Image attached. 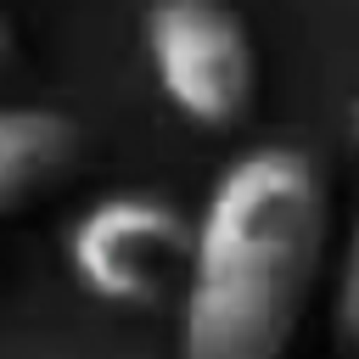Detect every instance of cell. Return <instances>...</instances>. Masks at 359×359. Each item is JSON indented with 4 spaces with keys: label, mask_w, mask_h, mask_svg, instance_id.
I'll return each instance as SVG.
<instances>
[{
    "label": "cell",
    "mask_w": 359,
    "mask_h": 359,
    "mask_svg": "<svg viewBox=\"0 0 359 359\" xmlns=\"http://www.w3.org/2000/svg\"><path fill=\"white\" fill-rule=\"evenodd\" d=\"M320 252V168L292 146L236 157L196 219V264L180 297V359H280L314 297Z\"/></svg>",
    "instance_id": "1"
},
{
    "label": "cell",
    "mask_w": 359,
    "mask_h": 359,
    "mask_svg": "<svg viewBox=\"0 0 359 359\" xmlns=\"http://www.w3.org/2000/svg\"><path fill=\"white\" fill-rule=\"evenodd\" d=\"M67 264L79 286L118 309H157L185 297L196 264V224L151 196H107L79 213L67 236Z\"/></svg>",
    "instance_id": "2"
},
{
    "label": "cell",
    "mask_w": 359,
    "mask_h": 359,
    "mask_svg": "<svg viewBox=\"0 0 359 359\" xmlns=\"http://www.w3.org/2000/svg\"><path fill=\"white\" fill-rule=\"evenodd\" d=\"M146 50L163 95L208 129H230L252 107V39L224 0H151Z\"/></svg>",
    "instance_id": "3"
},
{
    "label": "cell",
    "mask_w": 359,
    "mask_h": 359,
    "mask_svg": "<svg viewBox=\"0 0 359 359\" xmlns=\"http://www.w3.org/2000/svg\"><path fill=\"white\" fill-rule=\"evenodd\" d=\"M84 157V129L56 107H6L0 112V208L22 213L56 191Z\"/></svg>",
    "instance_id": "4"
},
{
    "label": "cell",
    "mask_w": 359,
    "mask_h": 359,
    "mask_svg": "<svg viewBox=\"0 0 359 359\" xmlns=\"http://www.w3.org/2000/svg\"><path fill=\"white\" fill-rule=\"evenodd\" d=\"M337 331H342V342H359V213H353L342 275H337Z\"/></svg>",
    "instance_id": "5"
},
{
    "label": "cell",
    "mask_w": 359,
    "mask_h": 359,
    "mask_svg": "<svg viewBox=\"0 0 359 359\" xmlns=\"http://www.w3.org/2000/svg\"><path fill=\"white\" fill-rule=\"evenodd\" d=\"M353 129H359V107H353Z\"/></svg>",
    "instance_id": "6"
}]
</instances>
